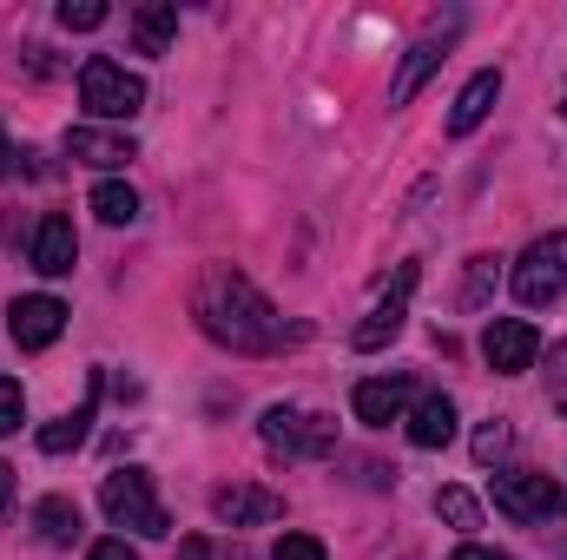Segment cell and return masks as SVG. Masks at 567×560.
I'll return each mask as SVG.
<instances>
[{
    "mask_svg": "<svg viewBox=\"0 0 567 560\" xmlns=\"http://www.w3.org/2000/svg\"><path fill=\"white\" fill-rule=\"evenodd\" d=\"M271 560H323V541L317 535H284L278 548H271Z\"/></svg>",
    "mask_w": 567,
    "mask_h": 560,
    "instance_id": "obj_27",
    "label": "cell"
},
{
    "mask_svg": "<svg viewBox=\"0 0 567 560\" xmlns=\"http://www.w3.org/2000/svg\"><path fill=\"white\" fill-rule=\"evenodd\" d=\"M20 172H33V165H27V152L7 145V126H0V178H20Z\"/></svg>",
    "mask_w": 567,
    "mask_h": 560,
    "instance_id": "obj_28",
    "label": "cell"
},
{
    "mask_svg": "<svg viewBox=\"0 0 567 560\" xmlns=\"http://www.w3.org/2000/svg\"><path fill=\"white\" fill-rule=\"evenodd\" d=\"M455 27H462V13H449L442 27H429L423 40L403 53V66H396V80H390V106H410L416 93H423V80L442 66V53H449V40H455Z\"/></svg>",
    "mask_w": 567,
    "mask_h": 560,
    "instance_id": "obj_8",
    "label": "cell"
},
{
    "mask_svg": "<svg viewBox=\"0 0 567 560\" xmlns=\"http://www.w3.org/2000/svg\"><path fill=\"white\" fill-rule=\"evenodd\" d=\"M86 560H140V554H133L126 541H100V548H93V554H86Z\"/></svg>",
    "mask_w": 567,
    "mask_h": 560,
    "instance_id": "obj_30",
    "label": "cell"
},
{
    "mask_svg": "<svg viewBox=\"0 0 567 560\" xmlns=\"http://www.w3.org/2000/svg\"><path fill=\"white\" fill-rule=\"evenodd\" d=\"M495 297V258H468V278H462V310H482Z\"/></svg>",
    "mask_w": 567,
    "mask_h": 560,
    "instance_id": "obj_23",
    "label": "cell"
},
{
    "mask_svg": "<svg viewBox=\"0 0 567 560\" xmlns=\"http://www.w3.org/2000/svg\"><path fill=\"white\" fill-rule=\"evenodd\" d=\"M515 297H522L528 310H542V303H561V297H567V231L535 238V245L515 258Z\"/></svg>",
    "mask_w": 567,
    "mask_h": 560,
    "instance_id": "obj_5",
    "label": "cell"
},
{
    "mask_svg": "<svg viewBox=\"0 0 567 560\" xmlns=\"http://www.w3.org/2000/svg\"><path fill=\"white\" fill-rule=\"evenodd\" d=\"M172 33H178V7H165V0L133 7V46H140V53H165Z\"/></svg>",
    "mask_w": 567,
    "mask_h": 560,
    "instance_id": "obj_18",
    "label": "cell"
},
{
    "mask_svg": "<svg viewBox=\"0 0 567 560\" xmlns=\"http://www.w3.org/2000/svg\"><path fill=\"white\" fill-rule=\"evenodd\" d=\"M66 152H73L80 165H93V172H120V165L140 158L133 133H106V126H73V133H66Z\"/></svg>",
    "mask_w": 567,
    "mask_h": 560,
    "instance_id": "obj_12",
    "label": "cell"
},
{
    "mask_svg": "<svg viewBox=\"0 0 567 560\" xmlns=\"http://www.w3.org/2000/svg\"><path fill=\"white\" fill-rule=\"evenodd\" d=\"M33 528H40L47 548H73V541H80V508H73L66 495H47V501L33 508Z\"/></svg>",
    "mask_w": 567,
    "mask_h": 560,
    "instance_id": "obj_19",
    "label": "cell"
},
{
    "mask_svg": "<svg viewBox=\"0 0 567 560\" xmlns=\"http://www.w3.org/2000/svg\"><path fill=\"white\" fill-rule=\"evenodd\" d=\"M20 422H27V396L13 376H0V435H20Z\"/></svg>",
    "mask_w": 567,
    "mask_h": 560,
    "instance_id": "obj_25",
    "label": "cell"
},
{
    "mask_svg": "<svg viewBox=\"0 0 567 560\" xmlns=\"http://www.w3.org/2000/svg\"><path fill=\"white\" fill-rule=\"evenodd\" d=\"M495 100H502V66H482V73L455 93V106H449V133H455V139H468V133L495 113Z\"/></svg>",
    "mask_w": 567,
    "mask_h": 560,
    "instance_id": "obj_14",
    "label": "cell"
},
{
    "mask_svg": "<svg viewBox=\"0 0 567 560\" xmlns=\"http://www.w3.org/2000/svg\"><path fill=\"white\" fill-rule=\"evenodd\" d=\"M93 409H100V376H93V383H86V403H80V409H73V416L47 422V428H40V435H33V442H40V455H73V448H80V442H86V435H93Z\"/></svg>",
    "mask_w": 567,
    "mask_h": 560,
    "instance_id": "obj_16",
    "label": "cell"
},
{
    "mask_svg": "<svg viewBox=\"0 0 567 560\" xmlns=\"http://www.w3.org/2000/svg\"><path fill=\"white\" fill-rule=\"evenodd\" d=\"M508 448H515V428H508V416H488L482 428H475V462H482V468H495Z\"/></svg>",
    "mask_w": 567,
    "mask_h": 560,
    "instance_id": "obj_21",
    "label": "cell"
},
{
    "mask_svg": "<svg viewBox=\"0 0 567 560\" xmlns=\"http://www.w3.org/2000/svg\"><path fill=\"white\" fill-rule=\"evenodd\" d=\"M60 27H66V33H93V27H106V0H66V7H60Z\"/></svg>",
    "mask_w": 567,
    "mask_h": 560,
    "instance_id": "obj_24",
    "label": "cell"
},
{
    "mask_svg": "<svg viewBox=\"0 0 567 560\" xmlns=\"http://www.w3.org/2000/svg\"><path fill=\"white\" fill-rule=\"evenodd\" d=\"M410 442H416V448H449V442H455V403H449V396H423V403L410 409Z\"/></svg>",
    "mask_w": 567,
    "mask_h": 560,
    "instance_id": "obj_17",
    "label": "cell"
},
{
    "mask_svg": "<svg viewBox=\"0 0 567 560\" xmlns=\"http://www.w3.org/2000/svg\"><path fill=\"white\" fill-rule=\"evenodd\" d=\"M93 211H100L106 225H133V218H140V191L120 185V178H100V185H93Z\"/></svg>",
    "mask_w": 567,
    "mask_h": 560,
    "instance_id": "obj_20",
    "label": "cell"
},
{
    "mask_svg": "<svg viewBox=\"0 0 567 560\" xmlns=\"http://www.w3.org/2000/svg\"><path fill=\"white\" fill-rule=\"evenodd\" d=\"M73 258H80L73 218H66V211H47V218H40V231H33V271H40V278H66V271H73Z\"/></svg>",
    "mask_w": 567,
    "mask_h": 560,
    "instance_id": "obj_13",
    "label": "cell"
},
{
    "mask_svg": "<svg viewBox=\"0 0 567 560\" xmlns=\"http://www.w3.org/2000/svg\"><path fill=\"white\" fill-rule=\"evenodd\" d=\"M80 106H86L93 120H133L145 106V80L126 73L120 60H86V66H80Z\"/></svg>",
    "mask_w": 567,
    "mask_h": 560,
    "instance_id": "obj_3",
    "label": "cell"
},
{
    "mask_svg": "<svg viewBox=\"0 0 567 560\" xmlns=\"http://www.w3.org/2000/svg\"><path fill=\"white\" fill-rule=\"evenodd\" d=\"M258 435H265V448L284 455V462H317V455L337 448V422L303 409V403H271L265 422H258Z\"/></svg>",
    "mask_w": 567,
    "mask_h": 560,
    "instance_id": "obj_2",
    "label": "cell"
},
{
    "mask_svg": "<svg viewBox=\"0 0 567 560\" xmlns=\"http://www.w3.org/2000/svg\"><path fill=\"white\" fill-rule=\"evenodd\" d=\"M212 515L231 521V528H265V521L284 515V501L271 488H245V481H238V488H218V495H212Z\"/></svg>",
    "mask_w": 567,
    "mask_h": 560,
    "instance_id": "obj_15",
    "label": "cell"
},
{
    "mask_svg": "<svg viewBox=\"0 0 567 560\" xmlns=\"http://www.w3.org/2000/svg\"><path fill=\"white\" fill-rule=\"evenodd\" d=\"M357 422H370V428H390V422H403V409L416 403V376L410 370H396V376H370V383H357Z\"/></svg>",
    "mask_w": 567,
    "mask_h": 560,
    "instance_id": "obj_9",
    "label": "cell"
},
{
    "mask_svg": "<svg viewBox=\"0 0 567 560\" xmlns=\"http://www.w3.org/2000/svg\"><path fill=\"white\" fill-rule=\"evenodd\" d=\"M172 560H212V541H178V554Z\"/></svg>",
    "mask_w": 567,
    "mask_h": 560,
    "instance_id": "obj_31",
    "label": "cell"
},
{
    "mask_svg": "<svg viewBox=\"0 0 567 560\" xmlns=\"http://www.w3.org/2000/svg\"><path fill=\"white\" fill-rule=\"evenodd\" d=\"M7 501H13V462H0V515H7Z\"/></svg>",
    "mask_w": 567,
    "mask_h": 560,
    "instance_id": "obj_32",
    "label": "cell"
},
{
    "mask_svg": "<svg viewBox=\"0 0 567 560\" xmlns=\"http://www.w3.org/2000/svg\"><path fill=\"white\" fill-rule=\"evenodd\" d=\"M495 508L508 515V521H548V515H561L567 495L555 475H535V468H508V475H495Z\"/></svg>",
    "mask_w": 567,
    "mask_h": 560,
    "instance_id": "obj_6",
    "label": "cell"
},
{
    "mask_svg": "<svg viewBox=\"0 0 567 560\" xmlns=\"http://www.w3.org/2000/svg\"><path fill=\"white\" fill-rule=\"evenodd\" d=\"M435 515H442L449 528H482V501H475L468 488H442V495H435Z\"/></svg>",
    "mask_w": 567,
    "mask_h": 560,
    "instance_id": "obj_22",
    "label": "cell"
},
{
    "mask_svg": "<svg viewBox=\"0 0 567 560\" xmlns=\"http://www.w3.org/2000/svg\"><path fill=\"white\" fill-rule=\"evenodd\" d=\"M548 403L567 416V343H555V350H548Z\"/></svg>",
    "mask_w": 567,
    "mask_h": 560,
    "instance_id": "obj_26",
    "label": "cell"
},
{
    "mask_svg": "<svg viewBox=\"0 0 567 560\" xmlns=\"http://www.w3.org/2000/svg\"><path fill=\"white\" fill-rule=\"evenodd\" d=\"M410 290H416V265H403V271H396L390 297H383V303H377L357 330H350V343H357V350H383V343L403 330V317H410Z\"/></svg>",
    "mask_w": 567,
    "mask_h": 560,
    "instance_id": "obj_11",
    "label": "cell"
},
{
    "mask_svg": "<svg viewBox=\"0 0 567 560\" xmlns=\"http://www.w3.org/2000/svg\"><path fill=\"white\" fill-rule=\"evenodd\" d=\"M7 330H13L20 350H47V343H60V330H66V303H60V297H13Z\"/></svg>",
    "mask_w": 567,
    "mask_h": 560,
    "instance_id": "obj_10",
    "label": "cell"
},
{
    "mask_svg": "<svg viewBox=\"0 0 567 560\" xmlns=\"http://www.w3.org/2000/svg\"><path fill=\"white\" fill-rule=\"evenodd\" d=\"M192 317H198V330H205L218 350H231V356H271L284 343V317L271 310V297L245 278L238 265H212V271L198 278Z\"/></svg>",
    "mask_w": 567,
    "mask_h": 560,
    "instance_id": "obj_1",
    "label": "cell"
},
{
    "mask_svg": "<svg viewBox=\"0 0 567 560\" xmlns=\"http://www.w3.org/2000/svg\"><path fill=\"white\" fill-rule=\"evenodd\" d=\"M482 356H488L495 376H522V370H535V356H542V330H535L528 317H495L488 336H482Z\"/></svg>",
    "mask_w": 567,
    "mask_h": 560,
    "instance_id": "obj_7",
    "label": "cell"
},
{
    "mask_svg": "<svg viewBox=\"0 0 567 560\" xmlns=\"http://www.w3.org/2000/svg\"><path fill=\"white\" fill-rule=\"evenodd\" d=\"M100 508H106L113 528H133V535H165V528H172L165 508H158V495H152V475H145V468H120V475H106Z\"/></svg>",
    "mask_w": 567,
    "mask_h": 560,
    "instance_id": "obj_4",
    "label": "cell"
},
{
    "mask_svg": "<svg viewBox=\"0 0 567 560\" xmlns=\"http://www.w3.org/2000/svg\"><path fill=\"white\" fill-rule=\"evenodd\" d=\"M449 560H515V554H495V548H482V541H462Z\"/></svg>",
    "mask_w": 567,
    "mask_h": 560,
    "instance_id": "obj_29",
    "label": "cell"
}]
</instances>
